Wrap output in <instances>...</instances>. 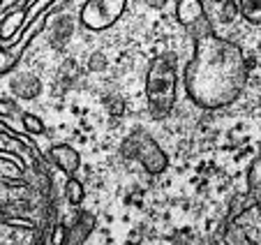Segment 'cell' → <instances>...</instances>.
Wrapping results in <instances>:
<instances>
[{
  "instance_id": "6da1fadb",
  "label": "cell",
  "mask_w": 261,
  "mask_h": 245,
  "mask_svg": "<svg viewBox=\"0 0 261 245\" xmlns=\"http://www.w3.org/2000/svg\"><path fill=\"white\" fill-rule=\"evenodd\" d=\"M250 65L243 49L220 35L194 42V54L182 69L185 93L199 109H224L241 97Z\"/></svg>"
},
{
  "instance_id": "7a4b0ae2",
  "label": "cell",
  "mask_w": 261,
  "mask_h": 245,
  "mask_svg": "<svg viewBox=\"0 0 261 245\" xmlns=\"http://www.w3.org/2000/svg\"><path fill=\"white\" fill-rule=\"evenodd\" d=\"M178 97V67L173 54H160L146 72V100L150 116L162 120L171 113Z\"/></svg>"
},
{
  "instance_id": "3957f363",
  "label": "cell",
  "mask_w": 261,
  "mask_h": 245,
  "mask_svg": "<svg viewBox=\"0 0 261 245\" xmlns=\"http://www.w3.org/2000/svg\"><path fill=\"white\" fill-rule=\"evenodd\" d=\"M120 153H123L125 160H139V164H141L150 176H160V174H164L169 167V155L162 151V146L141 128L134 130L129 137H125L123 146H120Z\"/></svg>"
},
{
  "instance_id": "277c9868",
  "label": "cell",
  "mask_w": 261,
  "mask_h": 245,
  "mask_svg": "<svg viewBox=\"0 0 261 245\" xmlns=\"http://www.w3.org/2000/svg\"><path fill=\"white\" fill-rule=\"evenodd\" d=\"M127 10V0H86L79 10V23L86 30H109Z\"/></svg>"
},
{
  "instance_id": "5b68a950",
  "label": "cell",
  "mask_w": 261,
  "mask_h": 245,
  "mask_svg": "<svg viewBox=\"0 0 261 245\" xmlns=\"http://www.w3.org/2000/svg\"><path fill=\"white\" fill-rule=\"evenodd\" d=\"M49 16H51L49 10L42 12V14L37 16L33 23H28L23 30H21L16 42L12 39L10 46H0V77H7V74L14 72L16 65H19L21 58H23V54L28 51V46L33 44V39L46 28V21H49Z\"/></svg>"
},
{
  "instance_id": "8992f818",
  "label": "cell",
  "mask_w": 261,
  "mask_h": 245,
  "mask_svg": "<svg viewBox=\"0 0 261 245\" xmlns=\"http://www.w3.org/2000/svg\"><path fill=\"white\" fill-rule=\"evenodd\" d=\"M173 14H176L178 23L188 30L192 42L213 35V23H211V19H208L203 0H176Z\"/></svg>"
},
{
  "instance_id": "52a82bcc",
  "label": "cell",
  "mask_w": 261,
  "mask_h": 245,
  "mask_svg": "<svg viewBox=\"0 0 261 245\" xmlns=\"http://www.w3.org/2000/svg\"><path fill=\"white\" fill-rule=\"evenodd\" d=\"M49 162L56 169L65 174V176H76V172L81 169V155L76 148H72L69 143H56L49 148Z\"/></svg>"
},
{
  "instance_id": "ba28073f",
  "label": "cell",
  "mask_w": 261,
  "mask_h": 245,
  "mask_svg": "<svg viewBox=\"0 0 261 245\" xmlns=\"http://www.w3.org/2000/svg\"><path fill=\"white\" fill-rule=\"evenodd\" d=\"M25 14H28L25 12V0L3 14V19H0V39L3 42H12V39L19 37V33L25 28Z\"/></svg>"
},
{
  "instance_id": "9c48e42d",
  "label": "cell",
  "mask_w": 261,
  "mask_h": 245,
  "mask_svg": "<svg viewBox=\"0 0 261 245\" xmlns=\"http://www.w3.org/2000/svg\"><path fill=\"white\" fill-rule=\"evenodd\" d=\"M95 227H97V217L90 211H81L79 215L74 217L72 227L67 229V243L65 245H86V240L90 238Z\"/></svg>"
},
{
  "instance_id": "30bf717a",
  "label": "cell",
  "mask_w": 261,
  "mask_h": 245,
  "mask_svg": "<svg viewBox=\"0 0 261 245\" xmlns=\"http://www.w3.org/2000/svg\"><path fill=\"white\" fill-rule=\"evenodd\" d=\"M10 90L21 100H35L42 93V81L33 72H16L10 81Z\"/></svg>"
},
{
  "instance_id": "8fae6325",
  "label": "cell",
  "mask_w": 261,
  "mask_h": 245,
  "mask_svg": "<svg viewBox=\"0 0 261 245\" xmlns=\"http://www.w3.org/2000/svg\"><path fill=\"white\" fill-rule=\"evenodd\" d=\"M256 208V201L252 199L250 194H236V197H231V201H229V208H227V225H236L238 220H241L245 213H250V211H254Z\"/></svg>"
},
{
  "instance_id": "7c38bea8",
  "label": "cell",
  "mask_w": 261,
  "mask_h": 245,
  "mask_svg": "<svg viewBox=\"0 0 261 245\" xmlns=\"http://www.w3.org/2000/svg\"><path fill=\"white\" fill-rule=\"evenodd\" d=\"M245 178H247V194L259 204L261 201V155L250 162Z\"/></svg>"
},
{
  "instance_id": "4fadbf2b",
  "label": "cell",
  "mask_w": 261,
  "mask_h": 245,
  "mask_svg": "<svg viewBox=\"0 0 261 245\" xmlns=\"http://www.w3.org/2000/svg\"><path fill=\"white\" fill-rule=\"evenodd\" d=\"M72 30H74L72 16H60V19L56 21L54 33H51V44L58 46V49H63V46L69 42V37H72Z\"/></svg>"
},
{
  "instance_id": "5bb4252c",
  "label": "cell",
  "mask_w": 261,
  "mask_h": 245,
  "mask_svg": "<svg viewBox=\"0 0 261 245\" xmlns=\"http://www.w3.org/2000/svg\"><path fill=\"white\" fill-rule=\"evenodd\" d=\"M84 197H86L84 183H81L76 176H69L67 183H65V199H67V204L76 208V206H81V204H84Z\"/></svg>"
},
{
  "instance_id": "9a60e30c",
  "label": "cell",
  "mask_w": 261,
  "mask_h": 245,
  "mask_svg": "<svg viewBox=\"0 0 261 245\" xmlns=\"http://www.w3.org/2000/svg\"><path fill=\"white\" fill-rule=\"evenodd\" d=\"M241 16L252 26H261V0H238Z\"/></svg>"
},
{
  "instance_id": "2e32d148",
  "label": "cell",
  "mask_w": 261,
  "mask_h": 245,
  "mask_svg": "<svg viewBox=\"0 0 261 245\" xmlns=\"http://www.w3.org/2000/svg\"><path fill=\"white\" fill-rule=\"evenodd\" d=\"M21 128L25 130L28 134H44L46 132V125L40 116H35V113H21Z\"/></svg>"
},
{
  "instance_id": "e0dca14e",
  "label": "cell",
  "mask_w": 261,
  "mask_h": 245,
  "mask_svg": "<svg viewBox=\"0 0 261 245\" xmlns=\"http://www.w3.org/2000/svg\"><path fill=\"white\" fill-rule=\"evenodd\" d=\"M60 81H67V84H72L74 79L79 77V65H76V60L67 58L63 65H60Z\"/></svg>"
},
{
  "instance_id": "ac0fdd59",
  "label": "cell",
  "mask_w": 261,
  "mask_h": 245,
  "mask_svg": "<svg viewBox=\"0 0 261 245\" xmlns=\"http://www.w3.org/2000/svg\"><path fill=\"white\" fill-rule=\"evenodd\" d=\"M238 16H241L238 0H224V3H222V23H231Z\"/></svg>"
},
{
  "instance_id": "d6986e66",
  "label": "cell",
  "mask_w": 261,
  "mask_h": 245,
  "mask_svg": "<svg viewBox=\"0 0 261 245\" xmlns=\"http://www.w3.org/2000/svg\"><path fill=\"white\" fill-rule=\"evenodd\" d=\"M49 243L51 245H65L67 243V227L63 222H54V227L49 229Z\"/></svg>"
},
{
  "instance_id": "ffe728a7",
  "label": "cell",
  "mask_w": 261,
  "mask_h": 245,
  "mask_svg": "<svg viewBox=\"0 0 261 245\" xmlns=\"http://www.w3.org/2000/svg\"><path fill=\"white\" fill-rule=\"evenodd\" d=\"M104 107H107V111L116 118H120L125 113V102L118 97V95H109V97H104Z\"/></svg>"
},
{
  "instance_id": "44dd1931",
  "label": "cell",
  "mask_w": 261,
  "mask_h": 245,
  "mask_svg": "<svg viewBox=\"0 0 261 245\" xmlns=\"http://www.w3.org/2000/svg\"><path fill=\"white\" fill-rule=\"evenodd\" d=\"M0 118H21V111L12 100H0Z\"/></svg>"
},
{
  "instance_id": "7402d4cb",
  "label": "cell",
  "mask_w": 261,
  "mask_h": 245,
  "mask_svg": "<svg viewBox=\"0 0 261 245\" xmlns=\"http://www.w3.org/2000/svg\"><path fill=\"white\" fill-rule=\"evenodd\" d=\"M104 67H107V56L99 54V51L90 56V60H88V69H90V72H102Z\"/></svg>"
},
{
  "instance_id": "603a6c76",
  "label": "cell",
  "mask_w": 261,
  "mask_h": 245,
  "mask_svg": "<svg viewBox=\"0 0 261 245\" xmlns=\"http://www.w3.org/2000/svg\"><path fill=\"white\" fill-rule=\"evenodd\" d=\"M23 0H0V16L5 14V12H10L12 7H16V5H21Z\"/></svg>"
},
{
  "instance_id": "cb8c5ba5",
  "label": "cell",
  "mask_w": 261,
  "mask_h": 245,
  "mask_svg": "<svg viewBox=\"0 0 261 245\" xmlns=\"http://www.w3.org/2000/svg\"><path fill=\"white\" fill-rule=\"evenodd\" d=\"M148 7H153V10H164L169 5V0H146Z\"/></svg>"
},
{
  "instance_id": "d4e9b609",
  "label": "cell",
  "mask_w": 261,
  "mask_h": 245,
  "mask_svg": "<svg viewBox=\"0 0 261 245\" xmlns=\"http://www.w3.org/2000/svg\"><path fill=\"white\" fill-rule=\"evenodd\" d=\"M256 213H259V220H261V201L256 204Z\"/></svg>"
},
{
  "instance_id": "484cf974",
  "label": "cell",
  "mask_w": 261,
  "mask_h": 245,
  "mask_svg": "<svg viewBox=\"0 0 261 245\" xmlns=\"http://www.w3.org/2000/svg\"><path fill=\"white\" fill-rule=\"evenodd\" d=\"M217 3H224V0H217Z\"/></svg>"
}]
</instances>
